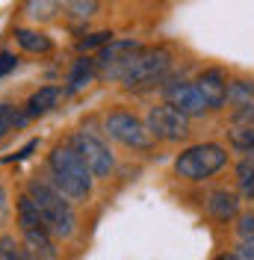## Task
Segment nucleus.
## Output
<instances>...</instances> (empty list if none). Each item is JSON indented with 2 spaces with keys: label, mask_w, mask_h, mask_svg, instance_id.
<instances>
[{
  "label": "nucleus",
  "mask_w": 254,
  "mask_h": 260,
  "mask_svg": "<svg viewBox=\"0 0 254 260\" xmlns=\"http://www.w3.org/2000/svg\"><path fill=\"white\" fill-rule=\"evenodd\" d=\"M50 183L68 198V201H86L92 192V169L77 154L74 145H56L48 157Z\"/></svg>",
  "instance_id": "f257e3e1"
},
{
  "label": "nucleus",
  "mask_w": 254,
  "mask_h": 260,
  "mask_svg": "<svg viewBox=\"0 0 254 260\" xmlns=\"http://www.w3.org/2000/svg\"><path fill=\"white\" fill-rule=\"evenodd\" d=\"M27 192L33 195V201H36V207L42 213V219H45V225L53 237H62L68 240L74 231H77V216H74V201H68L53 183H45V180H30L27 183Z\"/></svg>",
  "instance_id": "f03ea898"
},
{
  "label": "nucleus",
  "mask_w": 254,
  "mask_h": 260,
  "mask_svg": "<svg viewBox=\"0 0 254 260\" xmlns=\"http://www.w3.org/2000/svg\"><path fill=\"white\" fill-rule=\"evenodd\" d=\"M172 71V53L166 48H142L139 53L130 56V62L124 65L118 83L124 89H133V92H142V89H151V86H160V83L169 77Z\"/></svg>",
  "instance_id": "7ed1b4c3"
},
{
  "label": "nucleus",
  "mask_w": 254,
  "mask_h": 260,
  "mask_svg": "<svg viewBox=\"0 0 254 260\" xmlns=\"http://www.w3.org/2000/svg\"><path fill=\"white\" fill-rule=\"evenodd\" d=\"M225 166H228V151L222 145H216V142H201V145H192L177 154L175 175L198 183V180H207L216 172H222Z\"/></svg>",
  "instance_id": "20e7f679"
},
{
  "label": "nucleus",
  "mask_w": 254,
  "mask_h": 260,
  "mask_svg": "<svg viewBox=\"0 0 254 260\" xmlns=\"http://www.w3.org/2000/svg\"><path fill=\"white\" fill-rule=\"evenodd\" d=\"M189 121H192L189 115H183L169 101L160 104V107H151L148 118H145L148 130L154 133V139H160V142H186L192 133Z\"/></svg>",
  "instance_id": "39448f33"
},
{
  "label": "nucleus",
  "mask_w": 254,
  "mask_h": 260,
  "mask_svg": "<svg viewBox=\"0 0 254 260\" xmlns=\"http://www.w3.org/2000/svg\"><path fill=\"white\" fill-rule=\"evenodd\" d=\"M104 127H107V133H110L115 142L133 148V151H151V148H154V133H151L148 124L139 121L133 113H124V110L110 113L107 121H104Z\"/></svg>",
  "instance_id": "423d86ee"
},
{
  "label": "nucleus",
  "mask_w": 254,
  "mask_h": 260,
  "mask_svg": "<svg viewBox=\"0 0 254 260\" xmlns=\"http://www.w3.org/2000/svg\"><path fill=\"white\" fill-rule=\"evenodd\" d=\"M71 145L77 148V154L86 160V166L92 169L95 178H110L115 160H112L110 148L104 145L95 133H89V130H77V133L71 136Z\"/></svg>",
  "instance_id": "0eeeda50"
},
{
  "label": "nucleus",
  "mask_w": 254,
  "mask_h": 260,
  "mask_svg": "<svg viewBox=\"0 0 254 260\" xmlns=\"http://www.w3.org/2000/svg\"><path fill=\"white\" fill-rule=\"evenodd\" d=\"M142 45L136 42V39H112L110 45H104L101 53H98V74L101 77H107V80H118L121 77V71H124V65L130 62V56L133 53H139Z\"/></svg>",
  "instance_id": "6e6552de"
},
{
  "label": "nucleus",
  "mask_w": 254,
  "mask_h": 260,
  "mask_svg": "<svg viewBox=\"0 0 254 260\" xmlns=\"http://www.w3.org/2000/svg\"><path fill=\"white\" fill-rule=\"evenodd\" d=\"M163 95L166 101L177 107L183 115H189V118H201V115L210 113V104H207V98L201 95V89L192 83H169L166 89H163Z\"/></svg>",
  "instance_id": "1a4fd4ad"
},
{
  "label": "nucleus",
  "mask_w": 254,
  "mask_h": 260,
  "mask_svg": "<svg viewBox=\"0 0 254 260\" xmlns=\"http://www.w3.org/2000/svg\"><path fill=\"white\" fill-rule=\"evenodd\" d=\"M228 83L231 80H228V74H225L222 68H207V71H201L195 77V86L207 98L210 110H222L225 104H228Z\"/></svg>",
  "instance_id": "9d476101"
},
{
  "label": "nucleus",
  "mask_w": 254,
  "mask_h": 260,
  "mask_svg": "<svg viewBox=\"0 0 254 260\" xmlns=\"http://www.w3.org/2000/svg\"><path fill=\"white\" fill-rule=\"evenodd\" d=\"M207 213L222 225L234 222L239 216V195L231 192V189H213L207 195Z\"/></svg>",
  "instance_id": "9b49d317"
},
{
  "label": "nucleus",
  "mask_w": 254,
  "mask_h": 260,
  "mask_svg": "<svg viewBox=\"0 0 254 260\" xmlns=\"http://www.w3.org/2000/svg\"><path fill=\"white\" fill-rule=\"evenodd\" d=\"M24 251L33 260H56V245H53V234L48 228H39V231H27L24 234Z\"/></svg>",
  "instance_id": "f8f14e48"
},
{
  "label": "nucleus",
  "mask_w": 254,
  "mask_h": 260,
  "mask_svg": "<svg viewBox=\"0 0 254 260\" xmlns=\"http://www.w3.org/2000/svg\"><path fill=\"white\" fill-rule=\"evenodd\" d=\"M59 98H62V89L59 86H42L39 92H33L30 101H27V115L30 118H39V115H48L56 104H59Z\"/></svg>",
  "instance_id": "ddd939ff"
},
{
  "label": "nucleus",
  "mask_w": 254,
  "mask_h": 260,
  "mask_svg": "<svg viewBox=\"0 0 254 260\" xmlns=\"http://www.w3.org/2000/svg\"><path fill=\"white\" fill-rule=\"evenodd\" d=\"M15 219H18L21 234H27V231H39V228H48L30 192H24L21 198H18V204H15Z\"/></svg>",
  "instance_id": "4468645a"
},
{
  "label": "nucleus",
  "mask_w": 254,
  "mask_h": 260,
  "mask_svg": "<svg viewBox=\"0 0 254 260\" xmlns=\"http://www.w3.org/2000/svg\"><path fill=\"white\" fill-rule=\"evenodd\" d=\"M225 136H228V145H231L234 154H239V157H254V127L251 124L234 121L231 127L225 130Z\"/></svg>",
  "instance_id": "2eb2a0df"
},
{
  "label": "nucleus",
  "mask_w": 254,
  "mask_h": 260,
  "mask_svg": "<svg viewBox=\"0 0 254 260\" xmlns=\"http://www.w3.org/2000/svg\"><path fill=\"white\" fill-rule=\"evenodd\" d=\"M95 74H98V62L95 59L80 56L77 62L71 65V71H68V92H83L89 83L95 80Z\"/></svg>",
  "instance_id": "dca6fc26"
},
{
  "label": "nucleus",
  "mask_w": 254,
  "mask_h": 260,
  "mask_svg": "<svg viewBox=\"0 0 254 260\" xmlns=\"http://www.w3.org/2000/svg\"><path fill=\"white\" fill-rule=\"evenodd\" d=\"M254 104V80L248 77H234L228 83V107L231 110H245Z\"/></svg>",
  "instance_id": "f3484780"
},
{
  "label": "nucleus",
  "mask_w": 254,
  "mask_h": 260,
  "mask_svg": "<svg viewBox=\"0 0 254 260\" xmlns=\"http://www.w3.org/2000/svg\"><path fill=\"white\" fill-rule=\"evenodd\" d=\"M15 42L27 50V53H50V50H53L50 36H45L42 30H24V27H18L15 30Z\"/></svg>",
  "instance_id": "a211bd4d"
},
{
  "label": "nucleus",
  "mask_w": 254,
  "mask_h": 260,
  "mask_svg": "<svg viewBox=\"0 0 254 260\" xmlns=\"http://www.w3.org/2000/svg\"><path fill=\"white\" fill-rule=\"evenodd\" d=\"M59 9V0H24V15L36 21V24H45V21H53Z\"/></svg>",
  "instance_id": "6ab92c4d"
},
{
  "label": "nucleus",
  "mask_w": 254,
  "mask_h": 260,
  "mask_svg": "<svg viewBox=\"0 0 254 260\" xmlns=\"http://www.w3.org/2000/svg\"><path fill=\"white\" fill-rule=\"evenodd\" d=\"M27 110H21L15 104H0V139L3 136H9L12 130H21L27 124Z\"/></svg>",
  "instance_id": "aec40b11"
},
{
  "label": "nucleus",
  "mask_w": 254,
  "mask_h": 260,
  "mask_svg": "<svg viewBox=\"0 0 254 260\" xmlns=\"http://www.w3.org/2000/svg\"><path fill=\"white\" fill-rule=\"evenodd\" d=\"M59 9L74 21H89V18L98 15L101 0H59Z\"/></svg>",
  "instance_id": "412c9836"
},
{
  "label": "nucleus",
  "mask_w": 254,
  "mask_h": 260,
  "mask_svg": "<svg viewBox=\"0 0 254 260\" xmlns=\"http://www.w3.org/2000/svg\"><path fill=\"white\" fill-rule=\"evenodd\" d=\"M237 186L242 198L254 201V157H242L237 162Z\"/></svg>",
  "instance_id": "4be33fe9"
},
{
  "label": "nucleus",
  "mask_w": 254,
  "mask_h": 260,
  "mask_svg": "<svg viewBox=\"0 0 254 260\" xmlns=\"http://www.w3.org/2000/svg\"><path fill=\"white\" fill-rule=\"evenodd\" d=\"M112 36L110 30H98V32H92V36H86V39H80L77 42V50H83V53H89V50H95V48H104V45H110Z\"/></svg>",
  "instance_id": "5701e85b"
},
{
  "label": "nucleus",
  "mask_w": 254,
  "mask_h": 260,
  "mask_svg": "<svg viewBox=\"0 0 254 260\" xmlns=\"http://www.w3.org/2000/svg\"><path fill=\"white\" fill-rule=\"evenodd\" d=\"M27 251H21V245L15 243V237L3 234L0 237V260H24Z\"/></svg>",
  "instance_id": "b1692460"
},
{
  "label": "nucleus",
  "mask_w": 254,
  "mask_h": 260,
  "mask_svg": "<svg viewBox=\"0 0 254 260\" xmlns=\"http://www.w3.org/2000/svg\"><path fill=\"white\" fill-rule=\"evenodd\" d=\"M216 260H254V243L251 240H239L234 251H225Z\"/></svg>",
  "instance_id": "393cba45"
},
{
  "label": "nucleus",
  "mask_w": 254,
  "mask_h": 260,
  "mask_svg": "<svg viewBox=\"0 0 254 260\" xmlns=\"http://www.w3.org/2000/svg\"><path fill=\"white\" fill-rule=\"evenodd\" d=\"M237 237L254 243V213H239L237 216Z\"/></svg>",
  "instance_id": "a878e982"
},
{
  "label": "nucleus",
  "mask_w": 254,
  "mask_h": 260,
  "mask_svg": "<svg viewBox=\"0 0 254 260\" xmlns=\"http://www.w3.org/2000/svg\"><path fill=\"white\" fill-rule=\"evenodd\" d=\"M15 65H18L15 53H9V50H3V53H0V77H6V74H12V71H15Z\"/></svg>",
  "instance_id": "bb28decb"
},
{
  "label": "nucleus",
  "mask_w": 254,
  "mask_h": 260,
  "mask_svg": "<svg viewBox=\"0 0 254 260\" xmlns=\"http://www.w3.org/2000/svg\"><path fill=\"white\" fill-rule=\"evenodd\" d=\"M234 121H239V124H251L254 127V104L245 107V110H234Z\"/></svg>",
  "instance_id": "cd10ccee"
},
{
  "label": "nucleus",
  "mask_w": 254,
  "mask_h": 260,
  "mask_svg": "<svg viewBox=\"0 0 254 260\" xmlns=\"http://www.w3.org/2000/svg\"><path fill=\"white\" fill-rule=\"evenodd\" d=\"M36 148H39V139H33V142H27V145H24V148H21V151L15 154V160H27V157H30L33 151H36Z\"/></svg>",
  "instance_id": "c85d7f7f"
},
{
  "label": "nucleus",
  "mask_w": 254,
  "mask_h": 260,
  "mask_svg": "<svg viewBox=\"0 0 254 260\" xmlns=\"http://www.w3.org/2000/svg\"><path fill=\"white\" fill-rule=\"evenodd\" d=\"M6 213H9V204H6V189L0 186V228L6 222Z\"/></svg>",
  "instance_id": "c756f323"
}]
</instances>
